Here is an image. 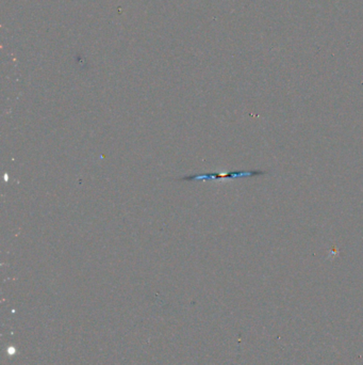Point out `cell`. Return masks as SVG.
<instances>
[{
    "label": "cell",
    "mask_w": 363,
    "mask_h": 365,
    "mask_svg": "<svg viewBox=\"0 0 363 365\" xmlns=\"http://www.w3.org/2000/svg\"><path fill=\"white\" fill-rule=\"evenodd\" d=\"M262 171H235V172H227V173H205L201 175H193V176H186L179 178L180 181H201V180H220V178H236V177H245V176H253V175H260L263 174Z\"/></svg>",
    "instance_id": "cell-1"
}]
</instances>
